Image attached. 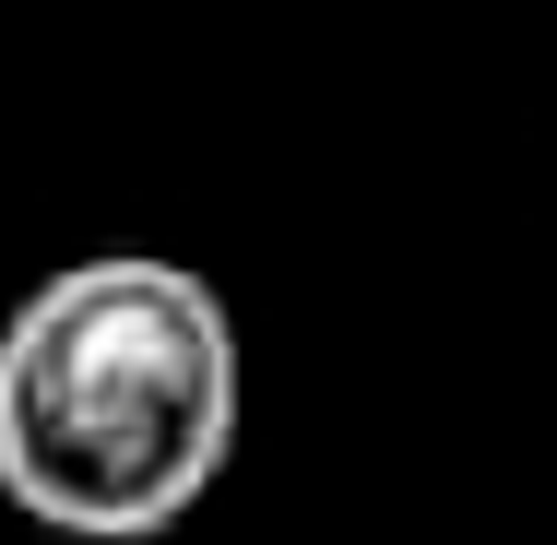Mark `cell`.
Returning a JSON list of instances; mask_svg holds the SVG:
<instances>
[{
    "label": "cell",
    "instance_id": "1",
    "mask_svg": "<svg viewBox=\"0 0 557 545\" xmlns=\"http://www.w3.org/2000/svg\"><path fill=\"white\" fill-rule=\"evenodd\" d=\"M237 450V321L190 261L96 249L0 321V498L60 545H154Z\"/></svg>",
    "mask_w": 557,
    "mask_h": 545
}]
</instances>
